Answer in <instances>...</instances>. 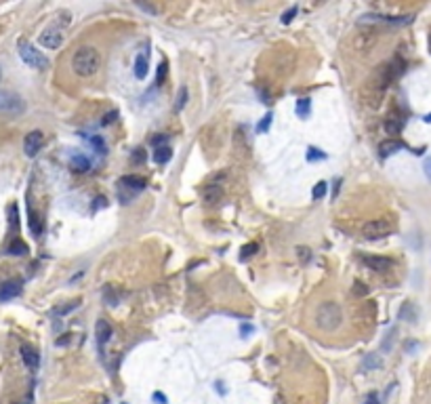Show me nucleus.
<instances>
[{"mask_svg":"<svg viewBox=\"0 0 431 404\" xmlns=\"http://www.w3.org/2000/svg\"><path fill=\"white\" fill-rule=\"evenodd\" d=\"M78 307V301H74L72 305H63V307H55V314H67V312H72V309H76Z\"/></svg>","mask_w":431,"mask_h":404,"instance_id":"72a5a7b5","label":"nucleus"},{"mask_svg":"<svg viewBox=\"0 0 431 404\" xmlns=\"http://www.w3.org/2000/svg\"><path fill=\"white\" fill-rule=\"evenodd\" d=\"M69 164H72V168L78 170V173H86V170L91 168V160H88L86 156H82V154H74L72 160H69Z\"/></svg>","mask_w":431,"mask_h":404,"instance_id":"dca6fc26","label":"nucleus"},{"mask_svg":"<svg viewBox=\"0 0 431 404\" xmlns=\"http://www.w3.org/2000/svg\"><path fill=\"white\" fill-rule=\"evenodd\" d=\"M95 335H97V345H99V350L103 352V347L110 343V339H112V335H114V331H112V324L107 320H97V326H95Z\"/></svg>","mask_w":431,"mask_h":404,"instance_id":"9d476101","label":"nucleus"},{"mask_svg":"<svg viewBox=\"0 0 431 404\" xmlns=\"http://www.w3.org/2000/svg\"><path fill=\"white\" fill-rule=\"evenodd\" d=\"M429 53H431V34H429Z\"/></svg>","mask_w":431,"mask_h":404,"instance_id":"49530a36","label":"nucleus"},{"mask_svg":"<svg viewBox=\"0 0 431 404\" xmlns=\"http://www.w3.org/2000/svg\"><path fill=\"white\" fill-rule=\"evenodd\" d=\"M297 114H299L301 118H307L309 116V112H312V99H307V97H303V99H299L297 101Z\"/></svg>","mask_w":431,"mask_h":404,"instance_id":"412c9836","label":"nucleus"},{"mask_svg":"<svg viewBox=\"0 0 431 404\" xmlns=\"http://www.w3.org/2000/svg\"><path fill=\"white\" fill-rule=\"evenodd\" d=\"M164 76H166V61H160V66H158V74H156V84L158 86L164 82Z\"/></svg>","mask_w":431,"mask_h":404,"instance_id":"c85d7f7f","label":"nucleus"},{"mask_svg":"<svg viewBox=\"0 0 431 404\" xmlns=\"http://www.w3.org/2000/svg\"><path fill=\"white\" fill-rule=\"evenodd\" d=\"M30 230L36 234V236H40V232H42V223H40V219H38V215L32 211V206H30Z\"/></svg>","mask_w":431,"mask_h":404,"instance_id":"5701e85b","label":"nucleus"},{"mask_svg":"<svg viewBox=\"0 0 431 404\" xmlns=\"http://www.w3.org/2000/svg\"><path fill=\"white\" fill-rule=\"evenodd\" d=\"M249 331H252V328H250L249 324H244V326H242V335H246V333H249Z\"/></svg>","mask_w":431,"mask_h":404,"instance_id":"37998d69","label":"nucleus"},{"mask_svg":"<svg viewBox=\"0 0 431 404\" xmlns=\"http://www.w3.org/2000/svg\"><path fill=\"white\" fill-rule=\"evenodd\" d=\"M423 170H425V175H427V179L431 181V156L425 160V164H423Z\"/></svg>","mask_w":431,"mask_h":404,"instance_id":"ea45409f","label":"nucleus"},{"mask_svg":"<svg viewBox=\"0 0 431 404\" xmlns=\"http://www.w3.org/2000/svg\"><path fill=\"white\" fill-rule=\"evenodd\" d=\"M166 141H168L166 135H158V137L151 139V145H162V143H166Z\"/></svg>","mask_w":431,"mask_h":404,"instance_id":"4c0bfd02","label":"nucleus"},{"mask_svg":"<svg viewBox=\"0 0 431 404\" xmlns=\"http://www.w3.org/2000/svg\"><path fill=\"white\" fill-rule=\"evenodd\" d=\"M103 299L110 303V305H116L118 303V297L114 295V290H112V286H105V290H103Z\"/></svg>","mask_w":431,"mask_h":404,"instance_id":"7c9ffc66","label":"nucleus"},{"mask_svg":"<svg viewBox=\"0 0 431 404\" xmlns=\"http://www.w3.org/2000/svg\"><path fill=\"white\" fill-rule=\"evenodd\" d=\"M271 120H274V116H271V114H267V116H263V118H261V122H259V126H257V131H259V133H265V131H269V126H271Z\"/></svg>","mask_w":431,"mask_h":404,"instance_id":"cd10ccee","label":"nucleus"},{"mask_svg":"<svg viewBox=\"0 0 431 404\" xmlns=\"http://www.w3.org/2000/svg\"><path fill=\"white\" fill-rule=\"evenodd\" d=\"M25 112V101L13 91H0V114L4 116H21Z\"/></svg>","mask_w":431,"mask_h":404,"instance_id":"39448f33","label":"nucleus"},{"mask_svg":"<svg viewBox=\"0 0 431 404\" xmlns=\"http://www.w3.org/2000/svg\"><path fill=\"white\" fill-rule=\"evenodd\" d=\"M400 318L402 320H408V322H414L416 320V309L413 303H404L402 309H400Z\"/></svg>","mask_w":431,"mask_h":404,"instance_id":"4be33fe9","label":"nucleus"},{"mask_svg":"<svg viewBox=\"0 0 431 404\" xmlns=\"http://www.w3.org/2000/svg\"><path fill=\"white\" fill-rule=\"evenodd\" d=\"M257 249H259V246H257L255 242H252V244H246L244 249H242V255H240V259H242V261H246V259H249V257L255 255Z\"/></svg>","mask_w":431,"mask_h":404,"instance_id":"bb28decb","label":"nucleus"},{"mask_svg":"<svg viewBox=\"0 0 431 404\" xmlns=\"http://www.w3.org/2000/svg\"><path fill=\"white\" fill-rule=\"evenodd\" d=\"M383 129H385V133H387V135H400L402 129H404V118L396 116V114H391L389 118H385Z\"/></svg>","mask_w":431,"mask_h":404,"instance_id":"ddd939ff","label":"nucleus"},{"mask_svg":"<svg viewBox=\"0 0 431 404\" xmlns=\"http://www.w3.org/2000/svg\"><path fill=\"white\" fill-rule=\"evenodd\" d=\"M364 404H381V400H379V394L370 391V394L366 396V402H364Z\"/></svg>","mask_w":431,"mask_h":404,"instance_id":"c9c22d12","label":"nucleus"},{"mask_svg":"<svg viewBox=\"0 0 431 404\" xmlns=\"http://www.w3.org/2000/svg\"><path fill=\"white\" fill-rule=\"evenodd\" d=\"M151 158H154V162L164 164V162H168L170 158H173V152H170V148H166V145H162V148H158L154 154H151Z\"/></svg>","mask_w":431,"mask_h":404,"instance_id":"aec40b11","label":"nucleus"},{"mask_svg":"<svg viewBox=\"0 0 431 404\" xmlns=\"http://www.w3.org/2000/svg\"><path fill=\"white\" fill-rule=\"evenodd\" d=\"M299 257H303V261H307V259H309V251L307 249H299Z\"/></svg>","mask_w":431,"mask_h":404,"instance_id":"79ce46f5","label":"nucleus"},{"mask_svg":"<svg viewBox=\"0 0 431 404\" xmlns=\"http://www.w3.org/2000/svg\"><path fill=\"white\" fill-rule=\"evenodd\" d=\"M0 76H2V69H0Z\"/></svg>","mask_w":431,"mask_h":404,"instance_id":"de8ad7c7","label":"nucleus"},{"mask_svg":"<svg viewBox=\"0 0 431 404\" xmlns=\"http://www.w3.org/2000/svg\"><path fill=\"white\" fill-rule=\"evenodd\" d=\"M274 404H284V402H282V398H280V396H276V400H274Z\"/></svg>","mask_w":431,"mask_h":404,"instance_id":"c03bdc74","label":"nucleus"},{"mask_svg":"<svg viewBox=\"0 0 431 404\" xmlns=\"http://www.w3.org/2000/svg\"><path fill=\"white\" fill-rule=\"evenodd\" d=\"M101 55L95 47H80L72 55V72L80 78H91L99 72Z\"/></svg>","mask_w":431,"mask_h":404,"instance_id":"f257e3e1","label":"nucleus"},{"mask_svg":"<svg viewBox=\"0 0 431 404\" xmlns=\"http://www.w3.org/2000/svg\"><path fill=\"white\" fill-rule=\"evenodd\" d=\"M42 145H44V135L40 131H32V133H28L25 135V141H23V152H25V156H30V158H34L38 152L42 150Z\"/></svg>","mask_w":431,"mask_h":404,"instance_id":"6e6552de","label":"nucleus"},{"mask_svg":"<svg viewBox=\"0 0 431 404\" xmlns=\"http://www.w3.org/2000/svg\"><path fill=\"white\" fill-rule=\"evenodd\" d=\"M154 400H156L158 404H166V402H168V400H166V398H164V396L160 394V391H156V394H154Z\"/></svg>","mask_w":431,"mask_h":404,"instance_id":"a19ab883","label":"nucleus"},{"mask_svg":"<svg viewBox=\"0 0 431 404\" xmlns=\"http://www.w3.org/2000/svg\"><path fill=\"white\" fill-rule=\"evenodd\" d=\"M343 322V309H341L339 303L334 301H324L318 305V312H315V324H318L322 331L332 333L337 331Z\"/></svg>","mask_w":431,"mask_h":404,"instance_id":"f03ea898","label":"nucleus"},{"mask_svg":"<svg viewBox=\"0 0 431 404\" xmlns=\"http://www.w3.org/2000/svg\"><path fill=\"white\" fill-rule=\"evenodd\" d=\"M187 103V86H181L179 93H177V103H175V112H181L183 105Z\"/></svg>","mask_w":431,"mask_h":404,"instance_id":"b1692460","label":"nucleus"},{"mask_svg":"<svg viewBox=\"0 0 431 404\" xmlns=\"http://www.w3.org/2000/svg\"><path fill=\"white\" fill-rule=\"evenodd\" d=\"M21 293V280H6L2 286H0V301H11Z\"/></svg>","mask_w":431,"mask_h":404,"instance_id":"9b49d317","label":"nucleus"},{"mask_svg":"<svg viewBox=\"0 0 431 404\" xmlns=\"http://www.w3.org/2000/svg\"><path fill=\"white\" fill-rule=\"evenodd\" d=\"M145 185H148L145 177H141V175H124V177H120L118 183H116V196H118V200L122 202V204H129L135 196H139L143 192Z\"/></svg>","mask_w":431,"mask_h":404,"instance_id":"7ed1b4c3","label":"nucleus"},{"mask_svg":"<svg viewBox=\"0 0 431 404\" xmlns=\"http://www.w3.org/2000/svg\"><path fill=\"white\" fill-rule=\"evenodd\" d=\"M406 145H404V141H398V139H387V141H383L381 145H379V152H381L383 158H387L391 154H396V152L404 150Z\"/></svg>","mask_w":431,"mask_h":404,"instance_id":"4468645a","label":"nucleus"},{"mask_svg":"<svg viewBox=\"0 0 431 404\" xmlns=\"http://www.w3.org/2000/svg\"><path fill=\"white\" fill-rule=\"evenodd\" d=\"M394 232V225L387 219H372L362 227V234L366 240H381Z\"/></svg>","mask_w":431,"mask_h":404,"instance_id":"423d86ee","label":"nucleus"},{"mask_svg":"<svg viewBox=\"0 0 431 404\" xmlns=\"http://www.w3.org/2000/svg\"><path fill=\"white\" fill-rule=\"evenodd\" d=\"M91 143H93V145H95V148H97V150L105 152V143H103V139H101V137H93V139H91Z\"/></svg>","mask_w":431,"mask_h":404,"instance_id":"e433bc0d","label":"nucleus"},{"mask_svg":"<svg viewBox=\"0 0 431 404\" xmlns=\"http://www.w3.org/2000/svg\"><path fill=\"white\" fill-rule=\"evenodd\" d=\"M202 196H204V200L208 204H215V202L223 196V189H221V185H217V183H211V185H206L202 189Z\"/></svg>","mask_w":431,"mask_h":404,"instance_id":"2eb2a0df","label":"nucleus"},{"mask_svg":"<svg viewBox=\"0 0 431 404\" xmlns=\"http://www.w3.org/2000/svg\"><path fill=\"white\" fill-rule=\"evenodd\" d=\"M353 293L362 297V295H368V288H366V284H364V282L356 280V282H353Z\"/></svg>","mask_w":431,"mask_h":404,"instance_id":"2f4dec72","label":"nucleus"},{"mask_svg":"<svg viewBox=\"0 0 431 404\" xmlns=\"http://www.w3.org/2000/svg\"><path fill=\"white\" fill-rule=\"evenodd\" d=\"M360 366H362V370H377L379 366H381V358H379L377 354H368V356H364Z\"/></svg>","mask_w":431,"mask_h":404,"instance_id":"6ab92c4d","label":"nucleus"},{"mask_svg":"<svg viewBox=\"0 0 431 404\" xmlns=\"http://www.w3.org/2000/svg\"><path fill=\"white\" fill-rule=\"evenodd\" d=\"M297 11H299V9H297V6H290V9H288V11L282 15V23H290V21H293V17L297 15Z\"/></svg>","mask_w":431,"mask_h":404,"instance_id":"473e14b6","label":"nucleus"},{"mask_svg":"<svg viewBox=\"0 0 431 404\" xmlns=\"http://www.w3.org/2000/svg\"><path fill=\"white\" fill-rule=\"evenodd\" d=\"M362 261L368 265V268L372 271H377V274H385V271H389L391 268H394V261L387 257H377V255H364Z\"/></svg>","mask_w":431,"mask_h":404,"instance_id":"1a4fd4ad","label":"nucleus"},{"mask_svg":"<svg viewBox=\"0 0 431 404\" xmlns=\"http://www.w3.org/2000/svg\"><path fill=\"white\" fill-rule=\"evenodd\" d=\"M116 118H118V114H116V112H110V114H107V116H105L103 120H101V124H110V122H114V120H116Z\"/></svg>","mask_w":431,"mask_h":404,"instance_id":"58836bf2","label":"nucleus"},{"mask_svg":"<svg viewBox=\"0 0 431 404\" xmlns=\"http://www.w3.org/2000/svg\"><path fill=\"white\" fill-rule=\"evenodd\" d=\"M324 158H326L324 152H320V150H315V148H309V150H307V160H309V162H314V160H324Z\"/></svg>","mask_w":431,"mask_h":404,"instance_id":"a878e982","label":"nucleus"},{"mask_svg":"<svg viewBox=\"0 0 431 404\" xmlns=\"http://www.w3.org/2000/svg\"><path fill=\"white\" fill-rule=\"evenodd\" d=\"M9 255H17V257H21V255H28V244L23 242V240H19V238H15L13 242L9 244Z\"/></svg>","mask_w":431,"mask_h":404,"instance_id":"a211bd4d","label":"nucleus"},{"mask_svg":"<svg viewBox=\"0 0 431 404\" xmlns=\"http://www.w3.org/2000/svg\"><path fill=\"white\" fill-rule=\"evenodd\" d=\"M324 194H326V183L324 181H320L318 185L314 187V192H312V196L315 200H320V198H324Z\"/></svg>","mask_w":431,"mask_h":404,"instance_id":"c756f323","label":"nucleus"},{"mask_svg":"<svg viewBox=\"0 0 431 404\" xmlns=\"http://www.w3.org/2000/svg\"><path fill=\"white\" fill-rule=\"evenodd\" d=\"M17 50H19V57L23 59L25 66H30L34 69H47L49 67V57L44 55L42 50H38L32 42L25 40V38H19Z\"/></svg>","mask_w":431,"mask_h":404,"instance_id":"20e7f679","label":"nucleus"},{"mask_svg":"<svg viewBox=\"0 0 431 404\" xmlns=\"http://www.w3.org/2000/svg\"><path fill=\"white\" fill-rule=\"evenodd\" d=\"M143 160H145V152L143 150H135V154H133V162L141 164Z\"/></svg>","mask_w":431,"mask_h":404,"instance_id":"f704fd0d","label":"nucleus"},{"mask_svg":"<svg viewBox=\"0 0 431 404\" xmlns=\"http://www.w3.org/2000/svg\"><path fill=\"white\" fill-rule=\"evenodd\" d=\"M21 358H23V364L28 366L30 370H36L38 369V364H40V358H38V352L34 350L32 345H28V343H23L21 345Z\"/></svg>","mask_w":431,"mask_h":404,"instance_id":"f8f14e48","label":"nucleus"},{"mask_svg":"<svg viewBox=\"0 0 431 404\" xmlns=\"http://www.w3.org/2000/svg\"><path fill=\"white\" fill-rule=\"evenodd\" d=\"M423 120H425V122H429V124H431V114H427V116L423 118Z\"/></svg>","mask_w":431,"mask_h":404,"instance_id":"a18cd8bd","label":"nucleus"},{"mask_svg":"<svg viewBox=\"0 0 431 404\" xmlns=\"http://www.w3.org/2000/svg\"><path fill=\"white\" fill-rule=\"evenodd\" d=\"M148 59H145V55H137L135 59V76L139 80H145V76H148Z\"/></svg>","mask_w":431,"mask_h":404,"instance_id":"f3484780","label":"nucleus"},{"mask_svg":"<svg viewBox=\"0 0 431 404\" xmlns=\"http://www.w3.org/2000/svg\"><path fill=\"white\" fill-rule=\"evenodd\" d=\"M38 42H40L44 49H50V50L59 49L61 42H63V30L59 28V25H50V28H47L40 36H38Z\"/></svg>","mask_w":431,"mask_h":404,"instance_id":"0eeeda50","label":"nucleus"},{"mask_svg":"<svg viewBox=\"0 0 431 404\" xmlns=\"http://www.w3.org/2000/svg\"><path fill=\"white\" fill-rule=\"evenodd\" d=\"M9 217H11V219H9V221H11V227H13V230H17V227H19V215H17V204H11V206H9Z\"/></svg>","mask_w":431,"mask_h":404,"instance_id":"393cba45","label":"nucleus"}]
</instances>
